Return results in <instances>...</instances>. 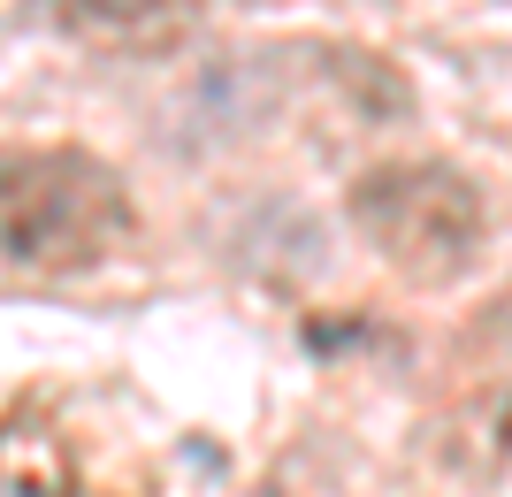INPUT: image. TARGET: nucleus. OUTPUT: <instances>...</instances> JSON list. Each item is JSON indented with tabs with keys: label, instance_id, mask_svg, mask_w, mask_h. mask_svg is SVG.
Returning <instances> with one entry per match:
<instances>
[{
	"label": "nucleus",
	"instance_id": "1",
	"mask_svg": "<svg viewBox=\"0 0 512 497\" xmlns=\"http://www.w3.org/2000/svg\"><path fill=\"white\" fill-rule=\"evenodd\" d=\"M130 238L123 176L77 146H0V260L77 276Z\"/></svg>",
	"mask_w": 512,
	"mask_h": 497
},
{
	"label": "nucleus",
	"instance_id": "2",
	"mask_svg": "<svg viewBox=\"0 0 512 497\" xmlns=\"http://www.w3.org/2000/svg\"><path fill=\"white\" fill-rule=\"evenodd\" d=\"M344 215L406 283H451L482 253V192L451 161H383L344 192Z\"/></svg>",
	"mask_w": 512,
	"mask_h": 497
},
{
	"label": "nucleus",
	"instance_id": "3",
	"mask_svg": "<svg viewBox=\"0 0 512 497\" xmlns=\"http://www.w3.org/2000/svg\"><path fill=\"white\" fill-rule=\"evenodd\" d=\"M199 16L207 0H54V23L92 54H176Z\"/></svg>",
	"mask_w": 512,
	"mask_h": 497
},
{
	"label": "nucleus",
	"instance_id": "4",
	"mask_svg": "<svg viewBox=\"0 0 512 497\" xmlns=\"http://www.w3.org/2000/svg\"><path fill=\"white\" fill-rule=\"evenodd\" d=\"M0 490H16V497H69V459H62V444H54L39 421L0 429Z\"/></svg>",
	"mask_w": 512,
	"mask_h": 497
},
{
	"label": "nucleus",
	"instance_id": "5",
	"mask_svg": "<svg viewBox=\"0 0 512 497\" xmlns=\"http://www.w3.org/2000/svg\"><path fill=\"white\" fill-rule=\"evenodd\" d=\"M260 497H276V490H260Z\"/></svg>",
	"mask_w": 512,
	"mask_h": 497
}]
</instances>
